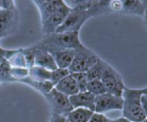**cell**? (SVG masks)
<instances>
[{"label": "cell", "instance_id": "6da1fadb", "mask_svg": "<svg viewBox=\"0 0 147 122\" xmlns=\"http://www.w3.org/2000/svg\"><path fill=\"white\" fill-rule=\"evenodd\" d=\"M142 88H131L125 87L122 99L123 117L131 122H142L146 117L143 112L141 105Z\"/></svg>", "mask_w": 147, "mask_h": 122}, {"label": "cell", "instance_id": "7a4b0ae2", "mask_svg": "<svg viewBox=\"0 0 147 122\" xmlns=\"http://www.w3.org/2000/svg\"><path fill=\"white\" fill-rule=\"evenodd\" d=\"M100 57L83 44L75 49V55L72 63L68 68L70 74L84 72L86 73L94 66Z\"/></svg>", "mask_w": 147, "mask_h": 122}, {"label": "cell", "instance_id": "3957f363", "mask_svg": "<svg viewBox=\"0 0 147 122\" xmlns=\"http://www.w3.org/2000/svg\"><path fill=\"white\" fill-rule=\"evenodd\" d=\"M80 31L64 32V33H52L44 36L39 42L45 45H53L59 48L76 49L82 45L80 40Z\"/></svg>", "mask_w": 147, "mask_h": 122}, {"label": "cell", "instance_id": "277c9868", "mask_svg": "<svg viewBox=\"0 0 147 122\" xmlns=\"http://www.w3.org/2000/svg\"><path fill=\"white\" fill-rule=\"evenodd\" d=\"M90 18L91 17L88 10L76 8V7H71L63 23L59 26V28L55 30V32L64 33V32L80 31L82 25Z\"/></svg>", "mask_w": 147, "mask_h": 122}, {"label": "cell", "instance_id": "5b68a950", "mask_svg": "<svg viewBox=\"0 0 147 122\" xmlns=\"http://www.w3.org/2000/svg\"><path fill=\"white\" fill-rule=\"evenodd\" d=\"M100 81L102 82L107 93L114 94L116 96H122L124 88L125 87L123 77L110 64L107 65Z\"/></svg>", "mask_w": 147, "mask_h": 122}, {"label": "cell", "instance_id": "8992f818", "mask_svg": "<svg viewBox=\"0 0 147 122\" xmlns=\"http://www.w3.org/2000/svg\"><path fill=\"white\" fill-rule=\"evenodd\" d=\"M44 97L50 106L51 113L67 116V114L73 110L69 97L61 94L55 88H53L49 93L44 95Z\"/></svg>", "mask_w": 147, "mask_h": 122}, {"label": "cell", "instance_id": "52a82bcc", "mask_svg": "<svg viewBox=\"0 0 147 122\" xmlns=\"http://www.w3.org/2000/svg\"><path fill=\"white\" fill-rule=\"evenodd\" d=\"M19 22V13L16 7L0 11V39L16 32Z\"/></svg>", "mask_w": 147, "mask_h": 122}, {"label": "cell", "instance_id": "ba28073f", "mask_svg": "<svg viewBox=\"0 0 147 122\" xmlns=\"http://www.w3.org/2000/svg\"><path fill=\"white\" fill-rule=\"evenodd\" d=\"M36 44L38 45L39 47L43 48L53 56L59 69H68L74 59V55H75V49H63L53 45H45L39 42H36Z\"/></svg>", "mask_w": 147, "mask_h": 122}, {"label": "cell", "instance_id": "9c48e42d", "mask_svg": "<svg viewBox=\"0 0 147 122\" xmlns=\"http://www.w3.org/2000/svg\"><path fill=\"white\" fill-rule=\"evenodd\" d=\"M122 96H116L109 93L95 96V113H105L113 110H122Z\"/></svg>", "mask_w": 147, "mask_h": 122}, {"label": "cell", "instance_id": "30bf717a", "mask_svg": "<svg viewBox=\"0 0 147 122\" xmlns=\"http://www.w3.org/2000/svg\"><path fill=\"white\" fill-rule=\"evenodd\" d=\"M71 7L67 4L63 6L60 7L54 13H52L47 19L42 22V33L44 36L55 33V30L59 28V26L63 23L67 15L68 14Z\"/></svg>", "mask_w": 147, "mask_h": 122}, {"label": "cell", "instance_id": "8fae6325", "mask_svg": "<svg viewBox=\"0 0 147 122\" xmlns=\"http://www.w3.org/2000/svg\"><path fill=\"white\" fill-rule=\"evenodd\" d=\"M33 46L36 48L34 66H37L49 71H53L58 69L55 59L47 50H45L42 47H39L36 44H33Z\"/></svg>", "mask_w": 147, "mask_h": 122}, {"label": "cell", "instance_id": "7c38bea8", "mask_svg": "<svg viewBox=\"0 0 147 122\" xmlns=\"http://www.w3.org/2000/svg\"><path fill=\"white\" fill-rule=\"evenodd\" d=\"M70 103L73 108H87L94 112L95 107V96L88 91L78 92L69 97Z\"/></svg>", "mask_w": 147, "mask_h": 122}, {"label": "cell", "instance_id": "4fadbf2b", "mask_svg": "<svg viewBox=\"0 0 147 122\" xmlns=\"http://www.w3.org/2000/svg\"><path fill=\"white\" fill-rule=\"evenodd\" d=\"M37 7L42 22L47 19L60 7L66 5L64 0H31Z\"/></svg>", "mask_w": 147, "mask_h": 122}, {"label": "cell", "instance_id": "5bb4252c", "mask_svg": "<svg viewBox=\"0 0 147 122\" xmlns=\"http://www.w3.org/2000/svg\"><path fill=\"white\" fill-rule=\"evenodd\" d=\"M54 88L59 92H61V94L68 97L74 94H76L78 92H80L78 86L71 74H69L68 75L61 79Z\"/></svg>", "mask_w": 147, "mask_h": 122}, {"label": "cell", "instance_id": "9a60e30c", "mask_svg": "<svg viewBox=\"0 0 147 122\" xmlns=\"http://www.w3.org/2000/svg\"><path fill=\"white\" fill-rule=\"evenodd\" d=\"M121 3V14L137 15L143 17L145 7L141 0H119Z\"/></svg>", "mask_w": 147, "mask_h": 122}, {"label": "cell", "instance_id": "2e32d148", "mask_svg": "<svg viewBox=\"0 0 147 122\" xmlns=\"http://www.w3.org/2000/svg\"><path fill=\"white\" fill-rule=\"evenodd\" d=\"M6 61L11 68H24L29 69L25 56L20 49H8L6 54Z\"/></svg>", "mask_w": 147, "mask_h": 122}, {"label": "cell", "instance_id": "e0dca14e", "mask_svg": "<svg viewBox=\"0 0 147 122\" xmlns=\"http://www.w3.org/2000/svg\"><path fill=\"white\" fill-rule=\"evenodd\" d=\"M113 0H94L88 11L90 17H99L111 13L110 5Z\"/></svg>", "mask_w": 147, "mask_h": 122}, {"label": "cell", "instance_id": "ac0fdd59", "mask_svg": "<svg viewBox=\"0 0 147 122\" xmlns=\"http://www.w3.org/2000/svg\"><path fill=\"white\" fill-rule=\"evenodd\" d=\"M93 111L87 108H73L66 116L67 122H88Z\"/></svg>", "mask_w": 147, "mask_h": 122}, {"label": "cell", "instance_id": "d6986e66", "mask_svg": "<svg viewBox=\"0 0 147 122\" xmlns=\"http://www.w3.org/2000/svg\"><path fill=\"white\" fill-rule=\"evenodd\" d=\"M107 65L108 63L107 62H105L103 59L100 58L98 62L86 72L88 82L93 80H100Z\"/></svg>", "mask_w": 147, "mask_h": 122}, {"label": "cell", "instance_id": "ffe728a7", "mask_svg": "<svg viewBox=\"0 0 147 122\" xmlns=\"http://www.w3.org/2000/svg\"><path fill=\"white\" fill-rule=\"evenodd\" d=\"M50 75L51 71L37 66H33L29 69V77L36 82L50 81Z\"/></svg>", "mask_w": 147, "mask_h": 122}, {"label": "cell", "instance_id": "44dd1931", "mask_svg": "<svg viewBox=\"0 0 147 122\" xmlns=\"http://www.w3.org/2000/svg\"><path fill=\"white\" fill-rule=\"evenodd\" d=\"M87 91H88L94 96H98L107 93V90L100 80L89 81L87 85Z\"/></svg>", "mask_w": 147, "mask_h": 122}, {"label": "cell", "instance_id": "7402d4cb", "mask_svg": "<svg viewBox=\"0 0 147 122\" xmlns=\"http://www.w3.org/2000/svg\"><path fill=\"white\" fill-rule=\"evenodd\" d=\"M72 76L75 79L79 91L82 92V91H87V85L88 82V77H87V74L84 72H78V73H72L71 74Z\"/></svg>", "mask_w": 147, "mask_h": 122}, {"label": "cell", "instance_id": "603a6c76", "mask_svg": "<svg viewBox=\"0 0 147 122\" xmlns=\"http://www.w3.org/2000/svg\"><path fill=\"white\" fill-rule=\"evenodd\" d=\"M10 65L7 61L0 63V82H12V77L10 74Z\"/></svg>", "mask_w": 147, "mask_h": 122}, {"label": "cell", "instance_id": "cb8c5ba5", "mask_svg": "<svg viewBox=\"0 0 147 122\" xmlns=\"http://www.w3.org/2000/svg\"><path fill=\"white\" fill-rule=\"evenodd\" d=\"M70 74L68 69H56L55 70L51 71V75H50V82L53 84V86L55 87L61 79H63L64 77H66L67 75H68Z\"/></svg>", "mask_w": 147, "mask_h": 122}, {"label": "cell", "instance_id": "d4e9b609", "mask_svg": "<svg viewBox=\"0 0 147 122\" xmlns=\"http://www.w3.org/2000/svg\"><path fill=\"white\" fill-rule=\"evenodd\" d=\"M93 1L94 0H71V4H72L71 7H76V8L88 10Z\"/></svg>", "mask_w": 147, "mask_h": 122}, {"label": "cell", "instance_id": "484cf974", "mask_svg": "<svg viewBox=\"0 0 147 122\" xmlns=\"http://www.w3.org/2000/svg\"><path fill=\"white\" fill-rule=\"evenodd\" d=\"M110 119H108L104 113H99L94 112L88 122H109Z\"/></svg>", "mask_w": 147, "mask_h": 122}, {"label": "cell", "instance_id": "4316f807", "mask_svg": "<svg viewBox=\"0 0 147 122\" xmlns=\"http://www.w3.org/2000/svg\"><path fill=\"white\" fill-rule=\"evenodd\" d=\"M15 7L14 0H0V9L7 10Z\"/></svg>", "mask_w": 147, "mask_h": 122}, {"label": "cell", "instance_id": "83f0119b", "mask_svg": "<svg viewBox=\"0 0 147 122\" xmlns=\"http://www.w3.org/2000/svg\"><path fill=\"white\" fill-rule=\"evenodd\" d=\"M49 122H67V119H66V116L56 114V113H51Z\"/></svg>", "mask_w": 147, "mask_h": 122}, {"label": "cell", "instance_id": "f1b7e54d", "mask_svg": "<svg viewBox=\"0 0 147 122\" xmlns=\"http://www.w3.org/2000/svg\"><path fill=\"white\" fill-rule=\"evenodd\" d=\"M141 105L143 108V112L147 118V95L146 94H142L141 96Z\"/></svg>", "mask_w": 147, "mask_h": 122}, {"label": "cell", "instance_id": "f546056e", "mask_svg": "<svg viewBox=\"0 0 147 122\" xmlns=\"http://www.w3.org/2000/svg\"><path fill=\"white\" fill-rule=\"evenodd\" d=\"M8 49H5L0 47V63L5 62L6 61V54H7Z\"/></svg>", "mask_w": 147, "mask_h": 122}, {"label": "cell", "instance_id": "4dcf8cb0", "mask_svg": "<svg viewBox=\"0 0 147 122\" xmlns=\"http://www.w3.org/2000/svg\"><path fill=\"white\" fill-rule=\"evenodd\" d=\"M109 122H131V121L122 116V117H119V118H117V119H110Z\"/></svg>", "mask_w": 147, "mask_h": 122}, {"label": "cell", "instance_id": "1f68e13d", "mask_svg": "<svg viewBox=\"0 0 147 122\" xmlns=\"http://www.w3.org/2000/svg\"><path fill=\"white\" fill-rule=\"evenodd\" d=\"M143 18H144V25H145V27H146V29H147V8H145V10H144V13Z\"/></svg>", "mask_w": 147, "mask_h": 122}, {"label": "cell", "instance_id": "d6a6232c", "mask_svg": "<svg viewBox=\"0 0 147 122\" xmlns=\"http://www.w3.org/2000/svg\"><path fill=\"white\" fill-rule=\"evenodd\" d=\"M142 93H143V94H146L147 95V86L145 88H142Z\"/></svg>", "mask_w": 147, "mask_h": 122}, {"label": "cell", "instance_id": "836d02e7", "mask_svg": "<svg viewBox=\"0 0 147 122\" xmlns=\"http://www.w3.org/2000/svg\"><path fill=\"white\" fill-rule=\"evenodd\" d=\"M141 2H142V4L144 5V7L147 8V0H141Z\"/></svg>", "mask_w": 147, "mask_h": 122}, {"label": "cell", "instance_id": "e575fe53", "mask_svg": "<svg viewBox=\"0 0 147 122\" xmlns=\"http://www.w3.org/2000/svg\"><path fill=\"white\" fill-rule=\"evenodd\" d=\"M142 122H147V118H145V119H144Z\"/></svg>", "mask_w": 147, "mask_h": 122}, {"label": "cell", "instance_id": "d590c367", "mask_svg": "<svg viewBox=\"0 0 147 122\" xmlns=\"http://www.w3.org/2000/svg\"><path fill=\"white\" fill-rule=\"evenodd\" d=\"M0 11H1V9H0Z\"/></svg>", "mask_w": 147, "mask_h": 122}]
</instances>
